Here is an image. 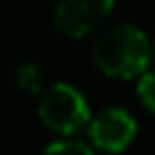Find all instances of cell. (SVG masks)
I'll use <instances>...</instances> for the list:
<instances>
[{
	"label": "cell",
	"mask_w": 155,
	"mask_h": 155,
	"mask_svg": "<svg viewBox=\"0 0 155 155\" xmlns=\"http://www.w3.org/2000/svg\"><path fill=\"white\" fill-rule=\"evenodd\" d=\"M39 116L53 132L71 137L89 126V105L78 89L59 82L44 91L39 103Z\"/></svg>",
	"instance_id": "2"
},
{
	"label": "cell",
	"mask_w": 155,
	"mask_h": 155,
	"mask_svg": "<svg viewBox=\"0 0 155 155\" xmlns=\"http://www.w3.org/2000/svg\"><path fill=\"white\" fill-rule=\"evenodd\" d=\"M94 146L107 153H121L135 141L137 123L126 110H105L89 123Z\"/></svg>",
	"instance_id": "4"
},
{
	"label": "cell",
	"mask_w": 155,
	"mask_h": 155,
	"mask_svg": "<svg viewBox=\"0 0 155 155\" xmlns=\"http://www.w3.org/2000/svg\"><path fill=\"white\" fill-rule=\"evenodd\" d=\"M48 153H91V148H89L87 144H82V141L78 139H62V141H55V144H50Z\"/></svg>",
	"instance_id": "7"
},
{
	"label": "cell",
	"mask_w": 155,
	"mask_h": 155,
	"mask_svg": "<svg viewBox=\"0 0 155 155\" xmlns=\"http://www.w3.org/2000/svg\"><path fill=\"white\" fill-rule=\"evenodd\" d=\"M137 96H139L141 105L148 112L155 114V71L153 73H141L139 84H137Z\"/></svg>",
	"instance_id": "6"
},
{
	"label": "cell",
	"mask_w": 155,
	"mask_h": 155,
	"mask_svg": "<svg viewBox=\"0 0 155 155\" xmlns=\"http://www.w3.org/2000/svg\"><path fill=\"white\" fill-rule=\"evenodd\" d=\"M114 0H59L55 28L71 39H82L110 16Z\"/></svg>",
	"instance_id": "3"
},
{
	"label": "cell",
	"mask_w": 155,
	"mask_h": 155,
	"mask_svg": "<svg viewBox=\"0 0 155 155\" xmlns=\"http://www.w3.org/2000/svg\"><path fill=\"white\" fill-rule=\"evenodd\" d=\"M94 62L105 75L130 80L148 68L150 46L141 30L132 25H114L98 34L94 44Z\"/></svg>",
	"instance_id": "1"
},
{
	"label": "cell",
	"mask_w": 155,
	"mask_h": 155,
	"mask_svg": "<svg viewBox=\"0 0 155 155\" xmlns=\"http://www.w3.org/2000/svg\"><path fill=\"white\" fill-rule=\"evenodd\" d=\"M14 80H16V87L23 89V91H28V94H39L41 87H44V73H41V68H39L37 64H32V62L21 64V66L16 68Z\"/></svg>",
	"instance_id": "5"
}]
</instances>
